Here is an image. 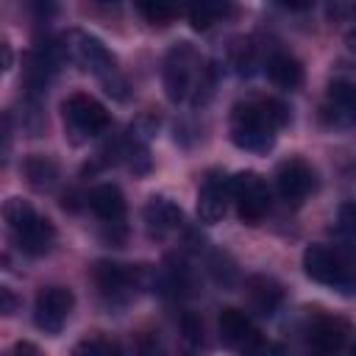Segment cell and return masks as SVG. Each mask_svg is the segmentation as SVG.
I'll return each mask as SVG.
<instances>
[{"mask_svg": "<svg viewBox=\"0 0 356 356\" xmlns=\"http://www.w3.org/2000/svg\"><path fill=\"white\" fill-rule=\"evenodd\" d=\"M289 122V111L284 103L273 97L242 100L231 111V142L248 153H267L275 145V134Z\"/></svg>", "mask_w": 356, "mask_h": 356, "instance_id": "obj_1", "label": "cell"}, {"mask_svg": "<svg viewBox=\"0 0 356 356\" xmlns=\"http://www.w3.org/2000/svg\"><path fill=\"white\" fill-rule=\"evenodd\" d=\"M161 81H164L167 100L192 103V106L206 103L211 95V86H214L211 67L200 58V53L189 42H178L167 50Z\"/></svg>", "mask_w": 356, "mask_h": 356, "instance_id": "obj_2", "label": "cell"}, {"mask_svg": "<svg viewBox=\"0 0 356 356\" xmlns=\"http://www.w3.org/2000/svg\"><path fill=\"white\" fill-rule=\"evenodd\" d=\"M67 56L83 72L95 75L111 97H117V100H125L128 97V92H125L128 89V81L122 78V72L117 67V58L106 50V44L97 36H92L86 31H72L70 39H67Z\"/></svg>", "mask_w": 356, "mask_h": 356, "instance_id": "obj_3", "label": "cell"}, {"mask_svg": "<svg viewBox=\"0 0 356 356\" xmlns=\"http://www.w3.org/2000/svg\"><path fill=\"white\" fill-rule=\"evenodd\" d=\"M3 217L8 225V234L14 245L25 256H44L56 245V225L42 217L28 200L22 197H8L3 206Z\"/></svg>", "mask_w": 356, "mask_h": 356, "instance_id": "obj_4", "label": "cell"}, {"mask_svg": "<svg viewBox=\"0 0 356 356\" xmlns=\"http://www.w3.org/2000/svg\"><path fill=\"white\" fill-rule=\"evenodd\" d=\"M303 270L312 281L342 295H356V267L350 256L331 245H309L303 250Z\"/></svg>", "mask_w": 356, "mask_h": 356, "instance_id": "obj_5", "label": "cell"}, {"mask_svg": "<svg viewBox=\"0 0 356 356\" xmlns=\"http://www.w3.org/2000/svg\"><path fill=\"white\" fill-rule=\"evenodd\" d=\"M61 111H64L67 136L75 145L78 142H86L92 136H100L108 128V122H111L106 106L100 100L89 97V95H72V97H67L64 106H61Z\"/></svg>", "mask_w": 356, "mask_h": 356, "instance_id": "obj_6", "label": "cell"}, {"mask_svg": "<svg viewBox=\"0 0 356 356\" xmlns=\"http://www.w3.org/2000/svg\"><path fill=\"white\" fill-rule=\"evenodd\" d=\"M231 200L236 206V217L248 225H259L267 211H270V189H267V181L253 172V170H245V172H236L231 178Z\"/></svg>", "mask_w": 356, "mask_h": 356, "instance_id": "obj_7", "label": "cell"}, {"mask_svg": "<svg viewBox=\"0 0 356 356\" xmlns=\"http://www.w3.org/2000/svg\"><path fill=\"white\" fill-rule=\"evenodd\" d=\"M75 306V295L67 286H44L33 300V323L44 334H58Z\"/></svg>", "mask_w": 356, "mask_h": 356, "instance_id": "obj_8", "label": "cell"}, {"mask_svg": "<svg viewBox=\"0 0 356 356\" xmlns=\"http://www.w3.org/2000/svg\"><path fill=\"white\" fill-rule=\"evenodd\" d=\"M92 275L106 300H125L134 289L145 284V270L131 264H117V261H97Z\"/></svg>", "mask_w": 356, "mask_h": 356, "instance_id": "obj_9", "label": "cell"}, {"mask_svg": "<svg viewBox=\"0 0 356 356\" xmlns=\"http://www.w3.org/2000/svg\"><path fill=\"white\" fill-rule=\"evenodd\" d=\"M275 189L286 203H300L314 189V170L303 159H286L275 170Z\"/></svg>", "mask_w": 356, "mask_h": 356, "instance_id": "obj_10", "label": "cell"}, {"mask_svg": "<svg viewBox=\"0 0 356 356\" xmlns=\"http://www.w3.org/2000/svg\"><path fill=\"white\" fill-rule=\"evenodd\" d=\"M228 200H231V178H222L217 172L206 175L200 189H197V217L200 222H220L225 209H228Z\"/></svg>", "mask_w": 356, "mask_h": 356, "instance_id": "obj_11", "label": "cell"}, {"mask_svg": "<svg viewBox=\"0 0 356 356\" xmlns=\"http://www.w3.org/2000/svg\"><path fill=\"white\" fill-rule=\"evenodd\" d=\"M142 217H145L147 234H150V236H159V239L167 236V234H172V231H178L181 222H184L181 206H178L175 200L164 197V195H153V197L145 203Z\"/></svg>", "mask_w": 356, "mask_h": 356, "instance_id": "obj_12", "label": "cell"}, {"mask_svg": "<svg viewBox=\"0 0 356 356\" xmlns=\"http://www.w3.org/2000/svg\"><path fill=\"white\" fill-rule=\"evenodd\" d=\"M217 328H220V339L225 345H234V348H256L259 345V331L242 309L225 306L217 317Z\"/></svg>", "mask_w": 356, "mask_h": 356, "instance_id": "obj_13", "label": "cell"}, {"mask_svg": "<svg viewBox=\"0 0 356 356\" xmlns=\"http://www.w3.org/2000/svg\"><path fill=\"white\" fill-rule=\"evenodd\" d=\"M345 337H348V323L331 314H317L306 328V342L320 353L339 350L345 345Z\"/></svg>", "mask_w": 356, "mask_h": 356, "instance_id": "obj_14", "label": "cell"}, {"mask_svg": "<svg viewBox=\"0 0 356 356\" xmlns=\"http://www.w3.org/2000/svg\"><path fill=\"white\" fill-rule=\"evenodd\" d=\"M89 209L108 225V222H122L125 217V197L120 192V186L114 184H100L86 195Z\"/></svg>", "mask_w": 356, "mask_h": 356, "instance_id": "obj_15", "label": "cell"}, {"mask_svg": "<svg viewBox=\"0 0 356 356\" xmlns=\"http://www.w3.org/2000/svg\"><path fill=\"white\" fill-rule=\"evenodd\" d=\"M248 300H250V306H253L256 314L270 317V314H275V309L281 306L284 289H281V284H275V281L267 278V275H253V278L248 281Z\"/></svg>", "mask_w": 356, "mask_h": 356, "instance_id": "obj_16", "label": "cell"}, {"mask_svg": "<svg viewBox=\"0 0 356 356\" xmlns=\"http://www.w3.org/2000/svg\"><path fill=\"white\" fill-rule=\"evenodd\" d=\"M264 70H267V78H270L278 89L292 92V89H298V86L303 83V67H300V61H298L295 56H289V53H281V50L273 53V56L267 58Z\"/></svg>", "mask_w": 356, "mask_h": 356, "instance_id": "obj_17", "label": "cell"}, {"mask_svg": "<svg viewBox=\"0 0 356 356\" xmlns=\"http://www.w3.org/2000/svg\"><path fill=\"white\" fill-rule=\"evenodd\" d=\"M328 114L339 125L356 122V83H350V81H334L328 86Z\"/></svg>", "mask_w": 356, "mask_h": 356, "instance_id": "obj_18", "label": "cell"}, {"mask_svg": "<svg viewBox=\"0 0 356 356\" xmlns=\"http://www.w3.org/2000/svg\"><path fill=\"white\" fill-rule=\"evenodd\" d=\"M231 0H189V22L195 31H209L231 14Z\"/></svg>", "mask_w": 356, "mask_h": 356, "instance_id": "obj_19", "label": "cell"}, {"mask_svg": "<svg viewBox=\"0 0 356 356\" xmlns=\"http://www.w3.org/2000/svg\"><path fill=\"white\" fill-rule=\"evenodd\" d=\"M25 175L28 184L36 189H53L56 178H58V167L50 156H28L25 159Z\"/></svg>", "mask_w": 356, "mask_h": 356, "instance_id": "obj_20", "label": "cell"}, {"mask_svg": "<svg viewBox=\"0 0 356 356\" xmlns=\"http://www.w3.org/2000/svg\"><path fill=\"white\" fill-rule=\"evenodd\" d=\"M134 6L150 25H167L178 14V0H134Z\"/></svg>", "mask_w": 356, "mask_h": 356, "instance_id": "obj_21", "label": "cell"}, {"mask_svg": "<svg viewBox=\"0 0 356 356\" xmlns=\"http://www.w3.org/2000/svg\"><path fill=\"white\" fill-rule=\"evenodd\" d=\"M75 353H103V356H111V353H120V345L111 342V339H103V337H95V339H86L81 345H75Z\"/></svg>", "mask_w": 356, "mask_h": 356, "instance_id": "obj_22", "label": "cell"}, {"mask_svg": "<svg viewBox=\"0 0 356 356\" xmlns=\"http://www.w3.org/2000/svg\"><path fill=\"white\" fill-rule=\"evenodd\" d=\"M25 8L31 11V17L36 22H50L56 8H58V3L56 0H25Z\"/></svg>", "mask_w": 356, "mask_h": 356, "instance_id": "obj_23", "label": "cell"}, {"mask_svg": "<svg viewBox=\"0 0 356 356\" xmlns=\"http://www.w3.org/2000/svg\"><path fill=\"white\" fill-rule=\"evenodd\" d=\"M339 228L345 231V234H350V236H356V206H342V211H339Z\"/></svg>", "mask_w": 356, "mask_h": 356, "instance_id": "obj_24", "label": "cell"}, {"mask_svg": "<svg viewBox=\"0 0 356 356\" xmlns=\"http://www.w3.org/2000/svg\"><path fill=\"white\" fill-rule=\"evenodd\" d=\"M0 298H3V314H11V312L17 309V298L11 295V289L3 286V289H0Z\"/></svg>", "mask_w": 356, "mask_h": 356, "instance_id": "obj_25", "label": "cell"}, {"mask_svg": "<svg viewBox=\"0 0 356 356\" xmlns=\"http://www.w3.org/2000/svg\"><path fill=\"white\" fill-rule=\"evenodd\" d=\"M284 8H289V11H306V8H312L314 6V0H278Z\"/></svg>", "mask_w": 356, "mask_h": 356, "instance_id": "obj_26", "label": "cell"}, {"mask_svg": "<svg viewBox=\"0 0 356 356\" xmlns=\"http://www.w3.org/2000/svg\"><path fill=\"white\" fill-rule=\"evenodd\" d=\"M350 28H348V44L356 50V3H353V8H350Z\"/></svg>", "mask_w": 356, "mask_h": 356, "instance_id": "obj_27", "label": "cell"}, {"mask_svg": "<svg viewBox=\"0 0 356 356\" xmlns=\"http://www.w3.org/2000/svg\"><path fill=\"white\" fill-rule=\"evenodd\" d=\"M97 3H117V0H97Z\"/></svg>", "mask_w": 356, "mask_h": 356, "instance_id": "obj_28", "label": "cell"}]
</instances>
